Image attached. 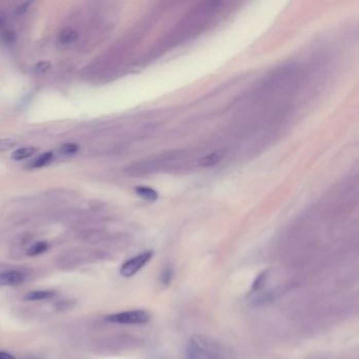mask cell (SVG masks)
Masks as SVG:
<instances>
[{"label": "cell", "mask_w": 359, "mask_h": 359, "mask_svg": "<svg viewBox=\"0 0 359 359\" xmlns=\"http://www.w3.org/2000/svg\"><path fill=\"white\" fill-rule=\"evenodd\" d=\"M186 359H237L236 353L226 344L213 337L195 334L185 347Z\"/></svg>", "instance_id": "obj_1"}, {"label": "cell", "mask_w": 359, "mask_h": 359, "mask_svg": "<svg viewBox=\"0 0 359 359\" xmlns=\"http://www.w3.org/2000/svg\"><path fill=\"white\" fill-rule=\"evenodd\" d=\"M104 319L117 325H144L150 322L151 316L144 310H133L107 315Z\"/></svg>", "instance_id": "obj_2"}, {"label": "cell", "mask_w": 359, "mask_h": 359, "mask_svg": "<svg viewBox=\"0 0 359 359\" xmlns=\"http://www.w3.org/2000/svg\"><path fill=\"white\" fill-rule=\"evenodd\" d=\"M153 257V251H145L141 254L134 256L133 258L125 261L120 270V275L123 277H132L136 273H138L147 262H149Z\"/></svg>", "instance_id": "obj_3"}, {"label": "cell", "mask_w": 359, "mask_h": 359, "mask_svg": "<svg viewBox=\"0 0 359 359\" xmlns=\"http://www.w3.org/2000/svg\"><path fill=\"white\" fill-rule=\"evenodd\" d=\"M26 276L17 270H6L0 272V287H16L23 285Z\"/></svg>", "instance_id": "obj_4"}, {"label": "cell", "mask_w": 359, "mask_h": 359, "mask_svg": "<svg viewBox=\"0 0 359 359\" xmlns=\"http://www.w3.org/2000/svg\"><path fill=\"white\" fill-rule=\"evenodd\" d=\"M56 295V292L53 290H37L31 291L25 295V300L28 301H41L53 298Z\"/></svg>", "instance_id": "obj_5"}, {"label": "cell", "mask_w": 359, "mask_h": 359, "mask_svg": "<svg viewBox=\"0 0 359 359\" xmlns=\"http://www.w3.org/2000/svg\"><path fill=\"white\" fill-rule=\"evenodd\" d=\"M290 289H291V286L290 287H280V288H277V289L273 290V291H269L268 293L261 295V296L256 300V303L257 304H261V303L266 304V303L272 301L274 299H277V298H279L281 296V295L285 292L289 291Z\"/></svg>", "instance_id": "obj_6"}, {"label": "cell", "mask_w": 359, "mask_h": 359, "mask_svg": "<svg viewBox=\"0 0 359 359\" xmlns=\"http://www.w3.org/2000/svg\"><path fill=\"white\" fill-rule=\"evenodd\" d=\"M78 39V32L72 28H67L59 34V42L63 46H69L74 44Z\"/></svg>", "instance_id": "obj_7"}, {"label": "cell", "mask_w": 359, "mask_h": 359, "mask_svg": "<svg viewBox=\"0 0 359 359\" xmlns=\"http://www.w3.org/2000/svg\"><path fill=\"white\" fill-rule=\"evenodd\" d=\"M36 152H37V149L34 146L21 147V149H18L12 153V158L14 160H24L35 155Z\"/></svg>", "instance_id": "obj_8"}, {"label": "cell", "mask_w": 359, "mask_h": 359, "mask_svg": "<svg viewBox=\"0 0 359 359\" xmlns=\"http://www.w3.org/2000/svg\"><path fill=\"white\" fill-rule=\"evenodd\" d=\"M135 192L138 196L142 197L145 200H150V201H155L158 199V193L155 191V190L147 187V186H137L135 188Z\"/></svg>", "instance_id": "obj_9"}, {"label": "cell", "mask_w": 359, "mask_h": 359, "mask_svg": "<svg viewBox=\"0 0 359 359\" xmlns=\"http://www.w3.org/2000/svg\"><path fill=\"white\" fill-rule=\"evenodd\" d=\"M48 250H49V243L47 241H37L28 249L27 253L29 256L34 257V256L44 254V253L47 252Z\"/></svg>", "instance_id": "obj_10"}, {"label": "cell", "mask_w": 359, "mask_h": 359, "mask_svg": "<svg viewBox=\"0 0 359 359\" xmlns=\"http://www.w3.org/2000/svg\"><path fill=\"white\" fill-rule=\"evenodd\" d=\"M53 157H54V155H53V152H47V153H45V154H42V155H40L38 158H36L35 160H34V162H33V166L34 167H44V166H46V165H48L52 160H53Z\"/></svg>", "instance_id": "obj_11"}, {"label": "cell", "mask_w": 359, "mask_h": 359, "mask_svg": "<svg viewBox=\"0 0 359 359\" xmlns=\"http://www.w3.org/2000/svg\"><path fill=\"white\" fill-rule=\"evenodd\" d=\"M78 151H79V145L76 144V143H73V142L65 143L63 145H61L60 149H59V153L61 155H66V156L74 155Z\"/></svg>", "instance_id": "obj_12"}, {"label": "cell", "mask_w": 359, "mask_h": 359, "mask_svg": "<svg viewBox=\"0 0 359 359\" xmlns=\"http://www.w3.org/2000/svg\"><path fill=\"white\" fill-rule=\"evenodd\" d=\"M267 277H268V271H264L262 273H260L259 275L256 277V279L254 280V282H253V285L251 287V291L252 292L259 291L263 287V285H264V282L267 280Z\"/></svg>", "instance_id": "obj_13"}, {"label": "cell", "mask_w": 359, "mask_h": 359, "mask_svg": "<svg viewBox=\"0 0 359 359\" xmlns=\"http://www.w3.org/2000/svg\"><path fill=\"white\" fill-rule=\"evenodd\" d=\"M173 276H174V270H173V268H172V267H166V268L163 270L162 274H161L160 281H161V284H162L164 287H166V286L170 285V282L172 281Z\"/></svg>", "instance_id": "obj_14"}, {"label": "cell", "mask_w": 359, "mask_h": 359, "mask_svg": "<svg viewBox=\"0 0 359 359\" xmlns=\"http://www.w3.org/2000/svg\"><path fill=\"white\" fill-rule=\"evenodd\" d=\"M219 160H220L219 154L218 153H213V154L206 156L205 158H203L201 160V164L204 165V166H211V165H214L217 162H219Z\"/></svg>", "instance_id": "obj_15"}, {"label": "cell", "mask_w": 359, "mask_h": 359, "mask_svg": "<svg viewBox=\"0 0 359 359\" xmlns=\"http://www.w3.org/2000/svg\"><path fill=\"white\" fill-rule=\"evenodd\" d=\"M15 144L16 142L13 139H10V138L0 139V152H5L12 149L13 146H15Z\"/></svg>", "instance_id": "obj_16"}, {"label": "cell", "mask_w": 359, "mask_h": 359, "mask_svg": "<svg viewBox=\"0 0 359 359\" xmlns=\"http://www.w3.org/2000/svg\"><path fill=\"white\" fill-rule=\"evenodd\" d=\"M50 67H51V65H50V62H48V61L40 62L36 67V71L38 74H44L50 69Z\"/></svg>", "instance_id": "obj_17"}, {"label": "cell", "mask_w": 359, "mask_h": 359, "mask_svg": "<svg viewBox=\"0 0 359 359\" xmlns=\"http://www.w3.org/2000/svg\"><path fill=\"white\" fill-rule=\"evenodd\" d=\"M8 30L7 28V15L4 12H0V33Z\"/></svg>", "instance_id": "obj_18"}, {"label": "cell", "mask_w": 359, "mask_h": 359, "mask_svg": "<svg viewBox=\"0 0 359 359\" xmlns=\"http://www.w3.org/2000/svg\"><path fill=\"white\" fill-rule=\"evenodd\" d=\"M30 6V3H26V4H24L23 6H21V7H19L18 9H17V13L18 14H24L25 12H27V10H28V7Z\"/></svg>", "instance_id": "obj_19"}, {"label": "cell", "mask_w": 359, "mask_h": 359, "mask_svg": "<svg viewBox=\"0 0 359 359\" xmlns=\"http://www.w3.org/2000/svg\"><path fill=\"white\" fill-rule=\"evenodd\" d=\"M0 359H15V357L9 353L0 351Z\"/></svg>", "instance_id": "obj_20"}]
</instances>
